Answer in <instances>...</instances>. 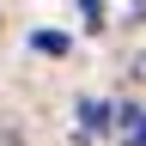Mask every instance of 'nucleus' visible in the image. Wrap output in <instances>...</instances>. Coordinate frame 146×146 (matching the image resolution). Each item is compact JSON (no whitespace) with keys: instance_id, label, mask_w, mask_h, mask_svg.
<instances>
[{"instance_id":"6","label":"nucleus","mask_w":146,"mask_h":146,"mask_svg":"<svg viewBox=\"0 0 146 146\" xmlns=\"http://www.w3.org/2000/svg\"><path fill=\"white\" fill-rule=\"evenodd\" d=\"M0 25H6V18H0Z\"/></svg>"},{"instance_id":"5","label":"nucleus","mask_w":146,"mask_h":146,"mask_svg":"<svg viewBox=\"0 0 146 146\" xmlns=\"http://www.w3.org/2000/svg\"><path fill=\"white\" fill-rule=\"evenodd\" d=\"M0 146H25V128H18L12 116H0Z\"/></svg>"},{"instance_id":"1","label":"nucleus","mask_w":146,"mask_h":146,"mask_svg":"<svg viewBox=\"0 0 146 146\" xmlns=\"http://www.w3.org/2000/svg\"><path fill=\"white\" fill-rule=\"evenodd\" d=\"M116 122L122 128H110L122 146H146V110H116Z\"/></svg>"},{"instance_id":"4","label":"nucleus","mask_w":146,"mask_h":146,"mask_svg":"<svg viewBox=\"0 0 146 146\" xmlns=\"http://www.w3.org/2000/svg\"><path fill=\"white\" fill-rule=\"evenodd\" d=\"M73 6L85 12V31H104V18H110V12H104V0H73Z\"/></svg>"},{"instance_id":"3","label":"nucleus","mask_w":146,"mask_h":146,"mask_svg":"<svg viewBox=\"0 0 146 146\" xmlns=\"http://www.w3.org/2000/svg\"><path fill=\"white\" fill-rule=\"evenodd\" d=\"M31 49H36V55H67V36H61V31H36Z\"/></svg>"},{"instance_id":"2","label":"nucleus","mask_w":146,"mask_h":146,"mask_svg":"<svg viewBox=\"0 0 146 146\" xmlns=\"http://www.w3.org/2000/svg\"><path fill=\"white\" fill-rule=\"evenodd\" d=\"M79 134H110V104L79 98Z\"/></svg>"}]
</instances>
